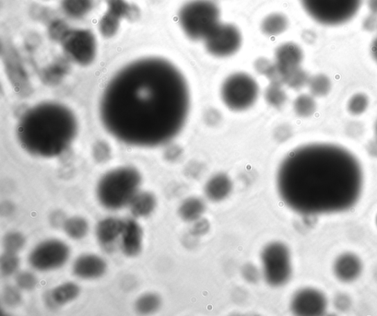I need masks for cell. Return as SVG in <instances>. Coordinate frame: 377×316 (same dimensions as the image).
<instances>
[{
  "mask_svg": "<svg viewBox=\"0 0 377 316\" xmlns=\"http://www.w3.org/2000/svg\"><path fill=\"white\" fill-rule=\"evenodd\" d=\"M191 109L185 77L164 58H141L118 71L100 102L103 125L112 137L132 146L167 144L184 128Z\"/></svg>",
  "mask_w": 377,
  "mask_h": 316,
  "instance_id": "6da1fadb",
  "label": "cell"
},
{
  "mask_svg": "<svg viewBox=\"0 0 377 316\" xmlns=\"http://www.w3.org/2000/svg\"><path fill=\"white\" fill-rule=\"evenodd\" d=\"M277 186L283 202L299 214L343 213L359 201L363 172L358 159L344 147L311 143L283 159Z\"/></svg>",
  "mask_w": 377,
  "mask_h": 316,
  "instance_id": "7a4b0ae2",
  "label": "cell"
},
{
  "mask_svg": "<svg viewBox=\"0 0 377 316\" xmlns=\"http://www.w3.org/2000/svg\"><path fill=\"white\" fill-rule=\"evenodd\" d=\"M78 130L76 116L66 105L43 102L22 114L17 136L21 146L30 155L53 158L62 155L72 145Z\"/></svg>",
  "mask_w": 377,
  "mask_h": 316,
  "instance_id": "3957f363",
  "label": "cell"
},
{
  "mask_svg": "<svg viewBox=\"0 0 377 316\" xmlns=\"http://www.w3.org/2000/svg\"><path fill=\"white\" fill-rule=\"evenodd\" d=\"M141 177L133 167L118 168L103 175L97 186V196L106 209L116 210L132 202L139 193Z\"/></svg>",
  "mask_w": 377,
  "mask_h": 316,
  "instance_id": "277c9868",
  "label": "cell"
},
{
  "mask_svg": "<svg viewBox=\"0 0 377 316\" xmlns=\"http://www.w3.org/2000/svg\"><path fill=\"white\" fill-rule=\"evenodd\" d=\"M179 18L188 38L204 41L220 24V10L212 0H191L182 7Z\"/></svg>",
  "mask_w": 377,
  "mask_h": 316,
  "instance_id": "5b68a950",
  "label": "cell"
},
{
  "mask_svg": "<svg viewBox=\"0 0 377 316\" xmlns=\"http://www.w3.org/2000/svg\"><path fill=\"white\" fill-rule=\"evenodd\" d=\"M313 19L327 26L344 25L355 17L362 0H300Z\"/></svg>",
  "mask_w": 377,
  "mask_h": 316,
  "instance_id": "8992f818",
  "label": "cell"
},
{
  "mask_svg": "<svg viewBox=\"0 0 377 316\" xmlns=\"http://www.w3.org/2000/svg\"><path fill=\"white\" fill-rule=\"evenodd\" d=\"M263 276L265 282L274 288L288 283L292 275L291 254L287 245L280 242L270 243L261 254Z\"/></svg>",
  "mask_w": 377,
  "mask_h": 316,
  "instance_id": "52a82bcc",
  "label": "cell"
},
{
  "mask_svg": "<svg viewBox=\"0 0 377 316\" xmlns=\"http://www.w3.org/2000/svg\"><path fill=\"white\" fill-rule=\"evenodd\" d=\"M258 87L249 74L237 73L229 76L221 87V98L227 107L234 111L249 109L256 102Z\"/></svg>",
  "mask_w": 377,
  "mask_h": 316,
  "instance_id": "ba28073f",
  "label": "cell"
},
{
  "mask_svg": "<svg viewBox=\"0 0 377 316\" xmlns=\"http://www.w3.org/2000/svg\"><path fill=\"white\" fill-rule=\"evenodd\" d=\"M62 42L67 55L76 64L88 66L96 60L97 42L89 30H69Z\"/></svg>",
  "mask_w": 377,
  "mask_h": 316,
  "instance_id": "9c48e42d",
  "label": "cell"
},
{
  "mask_svg": "<svg viewBox=\"0 0 377 316\" xmlns=\"http://www.w3.org/2000/svg\"><path fill=\"white\" fill-rule=\"evenodd\" d=\"M70 250L64 242L51 239L40 243L30 252L29 263L40 272H50L62 267L69 260Z\"/></svg>",
  "mask_w": 377,
  "mask_h": 316,
  "instance_id": "30bf717a",
  "label": "cell"
},
{
  "mask_svg": "<svg viewBox=\"0 0 377 316\" xmlns=\"http://www.w3.org/2000/svg\"><path fill=\"white\" fill-rule=\"evenodd\" d=\"M242 42V34L238 27L222 23L204 40L208 53L218 58L229 57L237 53Z\"/></svg>",
  "mask_w": 377,
  "mask_h": 316,
  "instance_id": "8fae6325",
  "label": "cell"
},
{
  "mask_svg": "<svg viewBox=\"0 0 377 316\" xmlns=\"http://www.w3.org/2000/svg\"><path fill=\"white\" fill-rule=\"evenodd\" d=\"M327 299L322 292L314 288L298 290L291 299L290 308L295 315H321L327 309Z\"/></svg>",
  "mask_w": 377,
  "mask_h": 316,
  "instance_id": "7c38bea8",
  "label": "cell"
},
{
  "mask_svg": "<svg viewBox=\"0 0 377 316\" xmlns=\"http://www.w3.org/2000/svg\"><path fill=\"white\" fill-rule=\"evenodd\" d=\"M304 53L300 46L293 42L281 44L275 53V64L280 72L286 76L292 70L301 67Z\"/></svg>",
  "mask_w": 377,
  "mask_h": 316,
  "instance_id": "4fadbf2b",
  "label": "cell"
},
{
  "mask_svg": "<svg viewBox=\"0 0 377 316\" xmlns=\"http://www.w3.org/2000/svg\"><path fill=\"white\" fill-rule=\"evenodd\" d=\"M107 265L101 257L94 254L81 255L74 263V274L84 279L101 277L106 272Z\"/></svg>",
  "mask_w": 377,
  "mask_h": 316,
  "instance_id": "5bb4252c",
  "label": "cell"
},
{
  "mask_svg": "<svg viewBox=\"0 0 377 316\" xmlns=\"http://www.w3.org/2000/svg\"><path fill=\"white\" fill-rule=\"evenodd\" d=\"M333 271L335 276L343 283H351L356 280L362 272V264L356 254H341L336 259Z\"/></svg>",
  "mask_w": 377,
  "mask_h": 316,
  "instance_id": "9a60e30c",
  "label": "cell"
},
{
  "mask_svg": "<svg viewBox=\"0 0 377 316\" xmlns=\"http://www.w3.org/2000/svg\"><path fill=\"white\" fill-rule=\"evenodd\" d=\"M143 247V229L134 220H125L122 234V249L128 256H137Z\"/></svg>",
  "mask_w": 377,
  "mask_h": 316,
  "instance_id": "2e32d148",
  "label": "cell"
},
{
  "mask_svg": "<svg viewBox=\"0 0 377 316\" xmlns=\"http://www.w3.org/2000/svg\"><path fill=\"white\" fill-rule=\"evenodd\" d=\"M233 184L227 174L218 173L206 184L205 194L210 201L219 202L226 199L231 193Z\"/></svg>",
  "mask_w": 377,
  "mask_h": 316,
  "instance_id": "e0dca14e",
  "label": "cell"
},
{
  "mask_svg": "<svg viewBox=\"0 0 377 316\" xmlns=\"http://www.w3.org/2000/svg\"><path fill=\"white\" fill-rule=\"evenodd\" d=\"M125 226V221L114 218H105L99 222L96 227V236L103 245H109L122 236Z\"/></svg>",
  "mask_w": 377,
  "mask_h": 316,
  "instance_id": "ac0fdd59",
  "label": "cell"
},
{
  "mask_svg": "<svg viewBox=\"0 0 377 316\" xmlns=\"http://www.w3.org/2000/svg\"><path fill=\"white\" fill-rule=\"evenodd\" d=\"M79 294L80 288L76 283H64L47 294L46 302L51 308H59L75 300Z\"/></svg>",
  "mask_w": 377,
  "mask_h": 316,
  "instance_id": "d6986e66",
  "label": "cell"
},
{
  "mask_svg": "<svg viewBox=\"0 0 377 316\" xmlns=\"http://www.w3.org/2000/svg\"><path fill=\"white\" fill-rule=\"evenodd\" d=\"M132 213L137 218L150 216L157 207V199L148 192L138 193L129 204Z\"/></svg>",
  "mask_w": 377,
  "mask_h": 316,
  "instance_id": "ffe728a7",
  "label": "cell"
},
{
  "mask_svg": "<svg viewBox=\"0 0 377 316\" xmlns=\"http://www.w3.org/2000/svg\"><path fill=\"white\" fill-rule=\"evenodd\" d=\"M206 205L202 199L197 197L186 198L179 207L181 218L186 222H195L205 213Z\"/></svg>",
  "mask_w": 377,
  "mask_h": 316,
  "instance_id": "44dd1931",
  "label": "cell"
},
{
  "mask_svg": "<svg viewBox=\"0 0 377 316\" xmlns=\"http://www.w3.org/2000/svg\"><path fill=\"white\" fill-rule=\"evenodd\" d=\"M287 17L281 13H273L266 17L262 22V30L266 36L277 37L288 28Z\"/></svg>",
  "mask_w": 377,
  "mask_h": 316,
  "instance_id": "7402d4cb",
  "label": "cell"
},
{
  "mask_svg": "<svg viewBox=\"0 0 377 316\" xmlns=\"http://www.w3.org/2000/svg\"><path fill=\"white\" fill-rule=\"evenodd\" d=\"M107 10L120 18L128 20H136L139 17V8L126 0H106Z\"/></svg>",
  "mask_w": 377,
  "mask_h": 316,
  "instance_id": "603a6c76",
  "label": "cell"
},
{
  "mask_svg": "<svg viewBox=\"0 0 377 316\" xmlns=\"http://www.w3.org/2000/svg\"><path fill=\"white\" fill-rule=\"evenodd\" d=\"M93 8V0H62V8L69 17L79 19L86 17Z\"/></svg>",
  "mask_w": 377,
  "mask_h": 316,
  "instance_id": "cb8c5ba5",
  "label": "cell"
},
{
  "mask_svg": "<svg viewBox=\"0 0 377 316\" xmlns=\"http://www.w3.org/2000/svg\"><path fill=\"white\" fill-rule=\"evenodd\" d=\"M64 229L69 238L80 240L85 238L87 235L89 225L85 218L73 217L64 222Z\"/></svg>",
  "mask_w": 377,
  "mask_h": 316,
  "instance_id": "d4e9b609",
  "label": "cell"
},
{
  "mask_svg": "<svg viewBox=\"0 0 377 316\" xmlns=\"http://www.w3.org/2000/svg\"><path fill=\"white\" fill-rule=\"evenodd\" d=\"M122 19L106 10L99 23V30L105 38H112L120 29Z\"/></svg>",
  "mask_w": 377,
  "mask_h": 316,
  "instance_id": "484cf974",
  "label": "cell"
},
{
  "mask_svg": "<svg viewBox=\"0 0 377 316\" xmlns=\"http://www.w3.org/2000/svg\"><path fill=\"white\" fill-rule=\"evenodd\" d=\"M161 300L155 294H147L140 297L136 302V310L140 314L156 313L161 307Z\"/></svg>",
  "mask_w": 377,
  "mask_h": 316,
  "instance_id": "4316f807",
  "label": "cell"
},
{
  "mask_svg": "<svg viewBox=\"0 0 377 316\" xmlns=\"http://www.w3.org/2000/svg\"><path fill=\"white\" fill-rule=\"evenodd\" d=\"M308 86L313 96L324 97L331 90L332 84L326 76L318 74L310 78Z\"/></svg>",
  "mask_w": 377,
  "mask_h": 316,
  "instance_id": "83f0119b",
  "label": "cell"
},
{
  "mask_svg": "<svg viewBox=\"0 0 377 316\" xmlns=\"http://www.w3.org/2000/svg\"><path fill=\"white\" fill-rule=\"evenodd\" d=\"M316 103L309 95H301L294 101V110L301 118H308L316 111Z\"/></svg>",
  "mask_w": 377,
  "mask_h": 316,
  "instance_id": "f1b7e54d",
  "label": "cell"
},
{
  "mask_svg": "<svg viewBox=\"0 0 377 316\" xmlns=\"http://www.w3.org/2000/svg\"><path fill=\"white\" fill-rule=\"evenodd\" d=\"M20 261L16 253L6 252L0 260V270L2 275L8 277L15 274L19 269Z\"/></svg>",
  "mask_w": 377,
  "mask_h": 316,
  "instance_id": "f546056e",
  "label": "cell"
},
{
  "mask_svg": "<svg viewBox=\"0 0 377 316\" xmlns=\"http://www.w3.org/2000/svg\"><path fill=\"white\" fill-rule=\"evenodd\" d=\"M310 76L301 67L292 70L285 77L284 83L288 87L299 89L308 85Z\"/></svg>",
  "mask_w": 377,
  "mask_h": 316,
  "instance_id": "4dcf8cb0",
  "label": "cell"
},
{
  "mask_svg": "<svg viewBox=\"0 0 377 316\" xmlns=\"http://www.w3.org/2000/svg\"><path fill=\"white\" fill-rule=\"evenodd\" d=\"M26 245V238L21 233L12 231L7 234L3 240L6 252L16 253L21 251Z\"/></svg>",
  "mask_w": 377,
  "mask_h": 316,
  "instance_id": "1f68e13d",
  "label": "cell"
},
{
  "mask_svg": "<svg viewBox=\"0 0 377 316\" xmlns=\"http://www.w3.org/2000/svg\"><path fill=\"white\" fill-rule=\"evenodd\" d=\"M265 98L270 105L274 107H280L284 104L287 99L286 94L281 87V85L273 84L267 88L265 91Z\"/></svg>",
  "mask_w": 377,
  "mask_h": 316,
  "instance_id": "d6a6232c",
  "label": "cell"
},
{
  "mask_svg": "<svg viewBox=\"0 0 377 316\" xmlns=\"http://www.w3.org/2000/svg\"><path fill=\"white\" fill-rule=\"evenodd\" d=\"M369 100L367 95L362 93L353 96L348 102V110L353 115H360L367 111Z\"/></svg>",
  "mask_w": 377,
  "mask_h": 316,
  "instance_id": "836d02e7",
  "label": "cell"
},
{
  "mask_svg": "<svg viewBox=\"0 0 377 316\" xmlns=\"http://www.w3.org/2000/svg\"><path fill=\"white\" fill-rule=\"evenodd\" d=\"M16 283L19 288L25 290H32L38 284V279L33 274L22 272L17 274Z\"/></svg>",
  "mask_w": 377,
  "mask_h": 316,
  "instance_id": "e575fe53",
  "label": "cell"
},
{
  "mask_svg": "<svg viewBox=\"0 0 377 316\" xmlns=\"http://www.w3.org/2000/svg\"><path fill=\"white\" fill-rule=\"evenodd\" d=\"M3 299L9 307H16L21 301V297L17 288L13 286H7L3 294Z\"/></svg>",
  "mask_w": 377,
  "mask_h": 316,
  "instance_id": "d590c367",
  "label": "cell"
},
{
  "mask_svg": "<svg viewBox=\"0 0 377 316\" xmlns=\"http://www.w3.org/2000/svg\"><path fill=\"white\" fill-rule=\"evenodd\" d=\"M69 30L65 23L61 20L54 21L50 28L51 36L61 41Z\"/></svg>",
  "mask_w": 377,
  "mask_h": 316,
  "instance_id": "8d00e7d4",
  "label": "cell"
},
{
  "mask_svg": "<svg viewBox=\"0 0 377 316\" xmlns=\"http://www.w3.org/2000/svg\"><path fill=\"white\" fill-rule=\"evenodd\" d=\"M274 63L270 62L266 58H261L256 62L255 68L258 73L265 76L270 73L271 69L274 67Z\"/></svg>",
  "mask_w": 377,
  "mask_h": 316,
  "instance_id": "74e56055",
  "label": "cell"
},
{
  "mask_svg": "<svg viewBox=\"0 0 377 316\" xmlns=\"http://www.w3.org/2000/svg\"><path fill=\"white\" fill-rule=\"evenodd\" d=\"M243 273L244 277L250 283H256L259 279L258 270L254 265H246Z\"/></svg>",
  "mask_w": 377,
  "mask_h": 316,
  "instance_id": "f35d334b",
  "label": "cell"
},
{
  "mask_svg": "<svg viewBox=\"0 0 377 316\" xmlns=\"http://www.w3.org/2000/svg\"><path fill=\"white\" fill-rule=\"evenodd\" d=\"M363 26L365 30H374L377 27L376 15H373L365 19Z\"/></svg>",
  "mask_w": 377,
  "mask_h": 316,
  "instance_id": "ab89813d",
  "label": "cell"
},
{
  "mask_svg": "<svg viewBox=\"0 0 377 316\" xmlns=\"http://www.w3.org/2000/svg\"><path fill=\"white\" fill-rule=\"evenodd\" d=\"M368 6L372 14L377 15V0H368Z\"/></svg>",
  "mask_w": 377,
  "mask_h": 316,
  "instance_id": "60d3db41",
  "label": "cell"
},
{
  "mask_svg": "<svg viewBox=\"0 0 377 316\" xmlns=\"http://www.w3.org/2000/svg\"><path fill=\"white\" fill-rule=\"evenodd\" d=\"M371 53L374 60L377 62V38H376L372 42L371 46Z\"/></svg>",
  "mask_w": 377,
  "mask_h": 316,
  "instance_id": "b9f144b4",
  "label": "cell"
},
{
  "mask_svg": "<svg viewBox=\"0 0 377 316\" xmlns=\"http://www.w3.org/2000/svg\"><path fill=\"white\" fill-rule=\"evenodd\" d=\"M375 134H376V140H377V121H376V125H375Z\"/></svg>",
  "mask_w": 377,
  "mask_h": 316,
  "instance_id": "7bdbcfd3",
  "label": "cell"
},
{
  "mask_svg": "<svg viewBox=\"0 0 377 316\" xmlns=\"http://www.w3.org/2000/svg\"><path fill=\"white\" fill-rule=\"evenodd\" d=\"M376 225H377V216H376Z\"/></svg>",
  "mask_w": 377,
  "mask_h": 316,
  "instance_id": "ee69618b",
  "label": "cell"
}]
</instances>
